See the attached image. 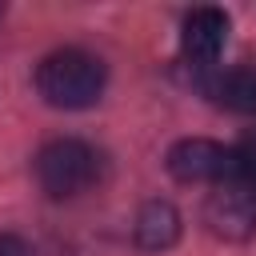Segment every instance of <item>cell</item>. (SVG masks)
<instances>
[{
    "label": "cell",
    "mask_w": 256,
    "mask_h": 256,
    "mask_svg": "<svg viewBox=\"0 0 256 256\" xmlns=\"http://www.w3.org/2000/svg\"><path fill=\"white\" fill-rule=\"evenodd\" d=\"M32 84H36L44 104L64 108V112H80V108H92L104 96L108 68L88 48H56L36 64Z\"/></svg>",
    "instance_id": "6da1fadb"
},
{
    "label": "cell",
    "mask_w": 256,
    "mask_h": 256,
    "mask_svg": "<svg viewBox=\"0 0 256 256\" xmlns=\"http://www.w3.org/2000/svg\"><path fill=\"white\" fill-rule=\"evenodd\" d=\"M32 172L48 200H76L104 180L108 160L96 144H88L80 136H56L36 152Z\"/></svg>",
    "instance_id": "7a4b0ae2"
},
{
    "label": "cell",
    "mask_w": 256,
    "mask_h": 256,
    "mask_svg": "<svg viewBox=\"0 0 256 256\" xmlns=\"http://www.w3.org/2000/svg\"><path fill=\"white\" fill-rule=\"evenodd\" d=\"M168 172L180 180V184H232V180H244V164H240V152L236 144H220V140H208V136H184L168 148L164 156Z\"/></svg>",
    "instance_id": "3957f363"
},
{
    "label": "cell",
    "mask_w": 256,
    "mask_h": 256,
    "mask_svg": "<svg viewBox=\"0 0 256 256\" xmlns=\"http://www.w3.org/2000/svg\"><path fill=\"white\" fill-rule=\"evenodd\" d=\"M200 220L216 240H232V244L252 240L256 236V184L232 180V184L212 188L200 208Z\"/></svg>",
    "instance_id": "277c9868"
},
{
    "label": "cell",
    "mask_w": 256,
    "mask_h": 256,
    "mask_svg": "<svg viewBox=\"0 0 256 256\" xmlns=\"http://www.w3.org/2000/svg\"><path fill=\"white\" fill-rule=\"evenodd\" d=\"M224 44H228V12L224 8H192L184 16V24H180V56L196 72L212 68L220 60Z\"/></svg>",
    "instance_id": "5b68a950"
},
{
    "label": "cell",
    "mask_w": 256,
    "mask_h": 256,
    "mask_svg": "<svg viewBox=\"0 0 256 256\" xmlns=\"http://www.w3.org/2000/svg\"><path fill=\"white\" fill-rule=\"evenodd\" d=\"M196 84L216 108L256 116V72L252 68H204Z\"/></svg>",
    "instance_id": "8992f818"
},
{
    "label": "cell",
    "mask_w": 256,
    "mask_h": 256,
    "mask_svg": "<svg viewBox=\"0 0 256 256\" xmlns=\"http://www.w3.org/2000/svg\"><path fill=\"white\" fill-rule=\"evenodd\" d=\"M132 240H136V248H144V252H168V248L180 240V212H176V204H168V200H148V204L136 212Z\"/></svg>",
    "instance_id": "52a82bcc"
},
{
    "label": "cell",
    "mask_w": 256,
    "mask_h": 256,
    "mask_svg": "<svg viewBox=\"0 0 256 256\" xmlns=\"http://www.w3.org/2000/svg\"><path fill=\"white\" fill-rule=\"evenodd\" d=\"M236 152H240V164H244V180L256 184V128L236 144Z\"/></svg>",
    "instance_id": "ba28073f"
},
{
    "label": "cell",
    "mask_w": 256,
    "mask_h": 256,
    "mask_svg": "<svg viewBox=\"0 0 256 256\" xmlns=\"http://www.w3.org/2000/svg\"><path fill=\"white\" fill-rule=\"evenodd\" d=\"M0 256H32V248H28V240L4 232V236H0Z\"/></svg>",
    "instance_id": "9c48e42d"
},
{
    "label": "cell",
    "mask_w": 256,
    "mask_h": 256,
    "mask_svg": "<svg viewBox=\"0 0 256 256\" xmlns=\"http://www.w3.org/2000/svg\"><path fill=\"white\" fill-rule=\"evenodd\" d=\"M0 16H4V4H0Z\"/></svg>",
    "instance_id": "30bf717a"
}]
</instances>
